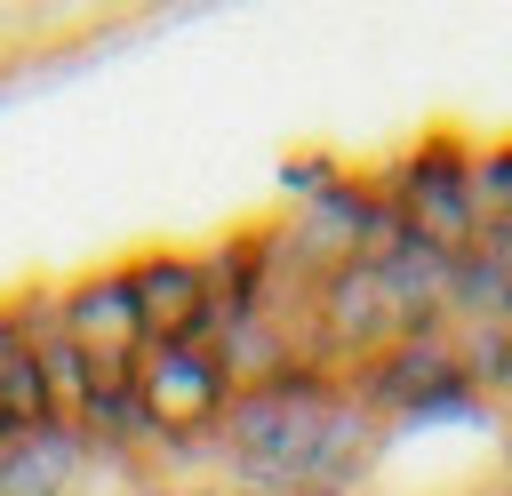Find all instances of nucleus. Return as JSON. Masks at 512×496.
I'll return each mask as SVG.
<instances>
[{
	"mask_svg": "<svg viewBox=\"0 0 512 496\" xmlns=\"http://www.w3.org/2000/svg\"><path fill=\"white\" fill-rule=\"evenodd\" d=\"M336 400H344V376H336L328 360H296V368H280L272 384L232 392V408H224V424H216L232 496L296 488V472H304V456H312V432H320V416H328Z\"/></svg>",
	"mask_w": 512,
	"mask_h": 496,
	"instance_id": "1",
	"label": "nucleus"
},
{
	"mask_svg": "<svg viewBox=\"0 0 512 496\" xmlns=\"http://www.w3.org/2000/svg\"><path fill=\"white\" fill-rule=\"evenodd\" d=\"M384 208L408 240L464 256L480 240V200H472V144L464 136H424L384 168Z\"/></svg>",
	"mask_w": 512,
	"mask_h": 496,
	"instance_id": "2",
	"label": "nucleus"
},
{
	"mask_svg": "<svg viewBox=\"0 0 512 496\" xmlns=\"http://www.w3.org/2000/svg\"><path fill=\"white\" fill-rule=\"evenodd\" d=\"M352 392H360L384 424H400V432L440 424V416H480V408H488V400L472 392V376H464L448 328H432V336H400L392 352H376V360L352 376Z\"/></svg>",
	"mask_w": 512,
	"mask_h": 496,
	"instance_id": "3",
	"label": "nucleus"
},
{
	"mask_svg": "<svg viewBox=\"0 0 512 496\" xmlns=\"http://www.w3.org/2000/svg\"><path fill=\"white\" fill-rule=\"evenodd\" d=\"M136 400H144V432L160 448H184L192 432H216L232 408V376L208 344H144L136 360Z\"/></svg>",
	"mask_w": 512,
	"mask_h": 496,
	"instance_id": "4",
	"label": "nucleus"
},
{
	"mask_svg": "<svg viewBox=\"0 0 512 496\" xmlns=\"http://www.w3.org/2000/svg\"><path fill=\"white\" fill-rule=\"evenodd\" d=\"M128 288H136V312H144V336L152 344H216V304H208V272L192 248H144L120 264Z\"/></svg>",
	"mask_w": 512,
	"mask_h": 496,
	"instance_id": "5",
	"label": "nucleus"
},
{
	"mask_svg": "<svg viewBox=\"0 0 512 496\" xmlns=\"http://www.w3.org/2000/svg\"><path fill=\"white\" fill-rule=\"evenodd\" d=\"M56 336L80 344L88 360H144V344H152L144 336V312H136V288H128L120 264L56 288Z\"/></svg>",
	"mask_w": 512,
	"mask_h": 496,
	"instance_id": "6",
	"label": "nucleus"
},
{
	"mask_svg": "<svg viewBox=\"0 0 512 496\" xmlns=\"http://www.w3.org/2000/svg\"><path fill=\"white\" fill-rule=\"evenodd\" d=\"M376 432H384V416L344 384V400L320 416V432H312V456H304V472H296V488H360V472H368V456H376Z\"/></svg>",
	"mask_w": 512,
	"mask_h": 496,
	"instance_id": "7",
	"label": "nucleus"
},
{
	"mask_svg": "<svg viewBox=\"0 0 512 496\" xmlns=\"http://www.w3.org/2000/svg\"><path fill=\"white\" fill-rule=\"evenodd\" d=\"M208 304L216 320H248V312H272V232H224L208 256Z\"/></svg>",
	"mask_w": 512,
	"mask_h": 496,
	"instance_id": "8",
	"label": "nucleus"
},
{
	"mask_svg": "<svg viewBox=\"0 0 512 496\" xmlns=\"http://www.w3.org/2000/svg\"><path fill=\"white\" fill-rule=\"evenodd\" d=\"M80 464H88V440L48 424V432H32L0 456V496H72Z\"/></svg>",
	"mask_w": 512,
	"mask_h": 496,
	"instance_id": "9",
	"label": "nucleus"
},
{
	"mask_svg": "<svg viewBox=\"0 0 512 496\" xmlns=\"http://www.w3.org/2000/svg\"><path fill=\"white\" fill-rule=\"evenodd\" d=\"M472 320H512V264L480 240L448 272V328H472Z\"/></svg>",
	"mask_w": 512,
	"mask_h": 496,
	"instance_id": "10",
	"label": "nucleus"
},
{
	"mask_svg": "<svg viewBox=\"0 0 512 496\" xmlns=\"http://www.w3.org/2000/svg\"><path fill=\"white\" fill-rule=\"evenodd\" d=\"M32 368H40V400H48V424L56 432H80V416H88V352L80 344H64L56 328L32 344Z\"/></svg>",
	"mask_w": 512,
	"mask_h": 496,
	"instance_id": "11",
	"label": "nucleus"
},
{
	"mask_svg": "<svg viewBox=\"0 0 512 496\" xmlns=\"http://www.w3.org/2000/svg\"><path fill=\"white\" fill-rule=\"evenodd\" d=\"M464 376L480 400H512V320H472V328H448Z\"/></svg>",
	"mask_w": 512,
	"mask_h": 496,
	"instance_id": "12",
	"label": "nucleus"
},
{
	"mask_svg": "<svg viewBox=\"0 0 512 496\" xmlns=\"http://www.w3.org/2000/svg\"><path fill=\"white\" fill-rule=\"evenodd\" d=\"M472 200H480V224L512 216V144H472Z\"/></svg>",
	"mask_w": 512,
	"mask_h": 496,
	"instance_id": "13",
	"label": "nucleus"
},
{
	"mask_svg": "<svg viewBox=\"0 0 512 496\" xmlns=\"http://www.w3.org/2000/svg\"><path fill=\"white\" fill-rule=\"evenodd\" d=\"M328 176H336V160H288V176H280V184H288L296 200H312V192H320Z\"/></svg>",
	"mask_w": 512,
	"mask_h": 496,
	"instance_id": "14",
	"label": "nucleus"
},
{
	"mask_svg": "<svg viewBox=\"0 0 512 496\" xmlns=\"http://www.w3.org/2000/svg\"><path fill=\"white\" fill-rule=\"evenodd\" d=\"M8 352H24V328H16V312L0 304V360H8Z\"/></svg>",
	"mask_w": 512,
	"mask_h": 496,
	"instance_id": "15",
	"label": "nucleus"
},
{
	"mask_svg": "<svg viewBox=\"0 0 512 496\" xmlns=\"http://www.w3.org/2000/svg\"><path fill=\"white\" fill-rule=\"evenodd\" d=\"M264 496H352V488H264Z\"/></svg>",
	"mask_w": 512,
	"mask_h": 496,
	"instance_id": "16",
	"label": "nucleus"
},
{
	"mask_svg": "<svg viewBox=\"0 0 512 496\" xmlns=\"http://www.w3.org/2000/svg\"><path fill=\"white\" fill-rule=\"evenodd\" d=\"M496 496H512V488H496Z\"/></svg>",
	"mask_w": 512,
	"mask_h": 496,
	"instance_id": "17",
	"label": "nucleus"
}]
</instances>
